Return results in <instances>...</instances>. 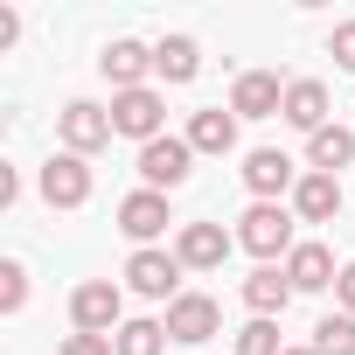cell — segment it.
<instances>
[{"label": "cell", "mask_w": 355, "mask_h": 355, "mask_svg": "<svg viewBox=\"0 0 355 355\" xmlns=\"http://www.w3.org/2000/svg\"><path fill=\"white\" fill-rule=\"evenodd\" d=\"M293 209L286 202H251L244 216H237V244L258 258V265H279V258H293Z\"/></svg>", "instance_id": "6da1fadb"}, {"label": "cell", "mask_w": 355, "mask_h": 355, "mask_svg": "<svg viewBox=\"0 0 355 355\" xmlns=\"http://www.w3.org/2000/svg\"><path fill=\"white\" fill-rule=\"evenodd\" d=\"M56 132H63V153L91 160V153H105V146H112V112H105V105H91V98H70V105L56 112Z\"/></svg>", "instance_id": "7a4b0ae2"}, {"label": "cell", "mask_w": 355, "mask_h": 355, "mask_svg": "<svg viewBox=\"0 0 355 355\" xmlns=\"http://www.w3.org/2000/svg\"><path fill=\"white\" fill-rule=\"evenodd\" d=\"M70 320H77V334H119L125 327V293L112 279H84L70 293Z\"/></svg>", "instance_id": "3957f363"}, {"label": "cell", "mask_w": 355, "mask_h": 355, "mask_svg": "<svg viewBox=\"0 0 355 355\" xmlns=\"http://www.w3.org/2000/svg\"><path fill=\"white\" fill-rule=\"evenodd\" d=\"M182 272H189V265L174 258V251H160V244H153V251H132V258H125V286H132L139 300H167V306L182 300Z\"/></svg>", "instance_id": "277c9868"}, {"label": "cell", "mask_w": 355, "mask_h": 355, "mask_svg": "<svg viewBox=\"0 0 355 355\" xmlns=\"http://www.w3.org/2000/svg\"><path fill=\"white\" fill-rule=\"evenodd\" d=\"M112 132L153 146V139L167 132V98H160L153 84H146V91H119V98H112Z\"/></svg>", "instance_id": "5b68a950"}, {"label": "cell", "mask_w": 355, "mask_h": 355, "mask_svg": "<svg viewBox=\"0 0 355 355\" xmlns=\"http://www.w3.org/2000/svg\"><path fill=\"white\" fill-rule=\"evenodd\" d=\"M35 189H42L49 209H84V202H91V160H77V153H49L42 174H35Z\"/></svg>", "instance_id": "8992f818"}, {"label": "cell", "mask_w": 355, "mask_h": 355, "mask_svg": "<svg viewBox=\"0 0 355 355\" xmlns=\"http://www.w3.org/2000/svg\"><path fill=\"white\" fill-rule=\"evenodd\" d=\"M189 167H196V146H189L182 132H160L153 146H139V182L160 189V196H167V189H182V182H189Z\"/></svg>", "instance_id": "52a82bcc"}, {"label": "cell", "mask_w": 355, "mask_h": 355, "mask_svg": "<svg viewBox=\"0 0 355 355\" xmlns=\"http://www.w3.org/2000/svg\"><path fill=\"white\" fill-rule=\"evenodd\" d=\"M167 341H182V348H202L209 334H223V306L209 300V293H182V300H174L167 306Z\"/></svg>", "instance_id": "ba28073f"}, {"label": "cell", "mask_w": 355, "mask_h": 355, "mask_svg": "<svg viewBox=\"0 0 355 355\" xmlns=\"http://www.w3.org/2000/svg\"><path fill=\"white\" fill-rule=\"evenodd\" d=\"M244 189H251V202H279V196L300 189V167H293L279 146H251V153H244Z\"/></svg>", "instance_id": "9c48e42d"}, {"label": "cell", "mask_w": 355, "mask_h": 355, "mask_svg": "<svg viewBox=\"0 0 355 355\" xmlns=\"http://www.w3.org/2000/svg\"><path fill=\"white\" fill-rule=\"evenodd\" d=\"M167 223H174V209H167L160 189H132V196L119 202V230H125L139 251H153V237H167Z\"/></svg>", "instance_id": "30bf717a"}, {"label": "cell", "mask_w": 355, "mask_h": 355, "mask_svg": "<svg viewBox=\"0 0 355 355\" xmlns=\"http://www.w3.org/2000/svg\"><path fill=\"white\" fill-rule=\"evenodd\" d=\"M230 230L223 223H182V230H174V258H182L189 272H216L223 258H230Z\"/></svg>", "instance_id": "8fae6325"}, {"label": "cell", "mask_w": 355, "mask_h": 355, "mask_svg": "<svg viewBox=\"0 0 355 355\" xmlns=\"http://www.w3.org/2000/svg\"><path fill=\"white\" fill-rule=\"evenodd\" d=\"M230 112H237V119H279V112H286V84H279L272 70H244L237 91H230Z\"/></svg>", "instance_id": "7c38bea8"}, {"label": "cell", "mask_w": 355, "mask_h": 355, "mask_svg": "<svg viewBox=\"0 0 355 355\" xmlns=\"http://www.w3.org/2000/svg\"><path fill=\"white\" fill-rule=\"evenodd\" d=\"M98 70L112 77V91H146V70H153V49L146 42H105V56H98Z\"/></svg>", "instance_id": "4fadbf2b"}, {"label": "cell", "mask_w": 355, "mask_h": 355, "mask_svg": "<svg viewBox=\"0 0 355 355\" xmlns=\"http://www.w3.org/2000/svg\"><path fill=\"white\" fill-rule=\"evenodd\" d=\"M279 119H286V125H300L306 139H313L320 125H334V119H327V84H320V77H293V84H286V112H279Z\"/></svg>", "instance_id": "5bb4252c"}, {"label": "cell", "mask_w": 355, "mask_h": 355, "mask_svg": "<svg viewBox=\"0 0 355 355\" xmlns=\"http://www.w3.org/2000/svg\"><path fill=\"white\" fill-rule=\"evenodd\" d=\"M153 77L160 84H196L202 77V42L196 35H160L153 42Z\"/></svg>", "instance_id": "9a60e30c"}, {"label": "cell", "mask_w": 355, "mask_h": 355, "mask_svg": "<svg viewBox=\"0 0 355 355\" xmlns=\"http://www.w3.org/2000/svg\"><path fill=\"white\" fill-rule=\"evenodd\" d=\"M293 216H300V223H334V216H341V174H300Z\"/></svg>", "instance_id": "2e32d148"}, {"label": "cell", "mask_w": 355, "mask_h": 355, "mask_svg": "<svg viewBox=\"0 0 355 355\" xmlns=\"http://www.w3.org/2000/svg\"><path fill=\"white\" fill-rule=\"evenodd\" d=\"M286 279H293V293H327V286L341 279V265H334V251H327V244H293Z\"/></svg>", "instance_id": "e0dca14e"}, {"label": "cell", "mask_w": 355, "mask_h": 355, "mask_svg": "<svg viewBox=\"0 0 355 355\" xmlns=\"http://www.w3.org/2000/svg\"><path fill=\"white\" fill-rule=\"evenodd\" d=\"M286 300H293V279H286V265H258V272L244 279V306H251V320H272V313H286Z\"/></svg>", "instance_id": "ac0fdd59"}, {"label": "cell", "mask_w": 355, "mask_h": 355, "mask_svg": "<svg viewBox=\"0 0 355 355\" xmlns=\"http://www.w3.org/2000/svg\"><path fill=\"white\" fill-rule=\"evenodd\" d=\"M182 139H189L196 153H230V146H237V112H230V105H209V112L189 119Z\"/></svg>", "instance_id": "d6986e66"}, {"label": "cell", "mask_w": 355, "mask_h": 355, "mask_svg": "<svg viewBox=\"0 0 355 355\" xmlns=\"http://www.w3.org/2000/svg\"><path fill=\"white\" fill-rule=\"evenodd\" d=\"M348 160H355V132L348 125H320L306 139V174H341Z\"/></svg>", "instance_id": "ffe728a7"}, {"label": "cell", "mask_w": 355, "mask_h": 355, "mask_svg": "<svg viewBox=\"0 0 355 355\" xmlns=\"http://www.w3.org/2000/svg\"><path fill=\"white\" fill-rule=\"evenodd\" d=\"M112 348H119V355H160V348H167V327H160V320H125V327L112 334Z\"/></svg>", "instance_id": "44dd1931"}, {"label": "cell", "mask_w": 355, "mask_h": 355, "mask_svg": "<svg viewBox=\"0 0 355 355\" xmlns=\"http://www.w3.org/2000/svg\"><path fill=\"white\" fill-rule=\"evenodd\" d=\"M313 355H355V313L313 320Z\"/></svg>", "instance_id": "7402d4cb"}, {"label": "cell", "mask_w": 355, "mask_h": 355, "mask_svg": "<svg viewBox=\"0 0 355 355\" xmlns=\"http://www.w3.org/2000/svg\"><path fill=\"white\" fill-rule=\"evenodd\" d=\"M237 355H286L279 320H244V327H237Z\"/></svg>", "instance_id": "603a6c76"}, {"label": "cell", "mask_w": 355, "mask_h": 355, "mask_svg": "<svg viewBox=\"0 0 355 355\" xmlns=\"http://www.w3.org/2000/svg\"><path fill=\"white\" fill-rule=\"evenodd\" d=\"M21 306H28V265L8 258L0 265V313H21Z\"/></svg>", "instance_id": "cb8c5ba5"}, {"label": "cell", "mask_w": 355, "mask_h": 355, "mask_svg": "<svg viewBox=\"0 0 355 355\" xmlns=\"http://www.w3.org/2000/svg\"><path fill=\"white\" fill-rule=\"evenodd\" d=\"M327 56H334V70H355V21H341L327 35Z\"/></svg>", "instance_id": "d4e9b609"}, {"label": "cell", "mask_w": 355, "mask_h": 355, "mask_svg": "<svg viewBox=\"0 0 355 355\" xmlns=\"http://www.w3.org/2000/svg\"><path fill=\"white\" fill-rule=\"evenodd\" d=\"M63 355H119V348H112V334H70Z\"/></svg>", "instance_id": "484cf974"}, {"label": "cell", "mask_w": 355, "mask_h": 355, "mask_svg": "<svg viewBox=\"0 0 355 355\" xmlns=\"http://www.w3.org/2000/svg\"><path fill=\"white\" fill-rule=\"evenodd\" d=\"M334 300H341V313H355V258L341 265V279H334Z\"/></svg>", "instance_id": "4316f807"}, {"label": "cell", "mask_w": 355, "mask_h": 355, "mask_svg": "<svg viewBox=\"0 0 355 355\" xmlns=\"http://www.w3.org/2000/svg\"><path fill=\"white\" fill-rule=\"evenodd\" d=\"M15 196H21V174H15V167H0V209H15Z\"/></svg>", "instance_id": "83f0119b"}, {"label": "cell", "mask_w": 355, "mask_h": 355, "mask_svg": "<svg viewBox=\"0 0 355 355\" xmlns=\"http://www.w3.org/2000/svg\"><path fill=\"white\" fill-rule=\"evenodd\" d=\"M286 355H313V348H286Z\"/></svg>", "instance_id": "f1b7e54d"}]
</instances>
